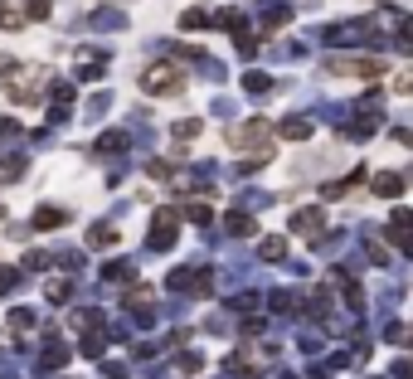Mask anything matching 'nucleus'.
<instances>
[{"mask_svg": "<svg viewBox=\"0 0 413 379\" xmlns=\"http://www.w3.org/2000/svg\"><path fill=\"white\" fill-rule=\"evenodd\" d=\"M258 224H253V214H229V234H238V238H248Z\"/></svg>", "mask_w": 413, "mask_h": 379, "instance_id": "ddd939ff", "label": "nucleus"}, {"mask_svg": "<svg viewBox=\"0 0 413 379\" xmlns=\"http://www.w3.org/2000/svg\"><path fill=\"white\" fill-rule=\"evenodd\" d=\"M205 24H209L205 10H185V15H180V29H205Z\"/></svg>", "mask_w": 413, "mask_h": 379, "instance_id": "dca6fc26", "label": "nucleus"}, {"mask_svg": "<svg viewBox=\"0 0 413 379\" xmlns=\"http://www.w3.org/2000/svg\"><path fill=\"white\" fill-rule=\"evenodd\" d=\"M29 321H34L29 311H10V331H29Z\"/></svg>", "mask_w": 413, "mask_h": 379, "instance_id": "412c9836", "label": "nucleus"}, {"mask_svg": "<svg viewBox=\"0 0 413 379\" xmlns=\"http://www.w3.org/2000/svg\"><path fill=\"white\" fill-rule=\"evenodd\" d=\"M331 73H360V78H375V73H384V64H379V59H331Z\"/></svg>", "mask_w": 413, "mask_h": 379, "instance_id": "39448f33", "label": "nucleus"}, {"mask_svg": "<svg viewBox=\"0 0 413 379\" xmlns=\"http://www.w3.org/2000/svg\"><path fill=\"white\" fill-rule=\"evenodd\" d=\"M258 253H263L268 263H282V258H287V238H263V248H258Z\"/></svg>", "mask_w": 413, "mask_h": 379, "instance_id": "9b49d317", "label": "nucleus"}, {"mask_svg": "<svg viewBox=\"0 0 413 379\" xmlns=\"http://www.w3.org/2000/svg\"><path fill=\"white\" fill-rule=\"evenodd\" d=\"M68 224V209H34V229H59Z\"/></svg>", "mask_w": 413, "mask_h": 379, "instance_id": "9d476101", "label": "nucleus"}, {"mask_svg": "<svg viewBox=\"0 0 413 379\" xmlns=\"http://www.w3.org/2000/svg\"><path fill=\"white\" fill-rule=\"evenodd\" d=\"M68 296H73V287H68V283H54V287H49V301H68Z\"/></svg>", "mask_w": 413, "mask_h": 379, "instance_id": "b1692460", "label": "nucleus"}, {"mask_svg": "<svg viewBox=\"0 0 413 379\" xmlns=\"http://www.w3.org/2000/svg\"><path fill=\"white\" fill-rule=\"evenodd\" d=\"M180 370H185V375H200L205 360H200V355H180Z\"/></svg>", "mask_w": 413, "mask_h": 379, "instance_id": "4be33fe9", "label": "nucleus"}, {"mask_svg": "<svg viewBox=\"0 0 413 379\" xmlns=\"http://www.w3.org/2000/svg\"><path fill=\"white\" fill-rule=\"evenodd\" d=\"M175 229H180V214L166 204V209H156V219H151V248H175Z\"/></svg>", "mask_w": 413, "mask_h": 379, "instance_id": "7ed1b4c3", "label": "nucleus"}, {"mask_svg": "<svg viewBox=\"0 0 413 379\" xmlns=\"http://www.w3.org/2000/svg\"><path fill=\"white\" fill-rule=\"evenodd\" d=\"M103 278H107V283H126V278H131V263H107Z\"/></svg>", "mask_w": 413, "mask_h": 379, "instance_id": "f3484780", "label": "nucleus"}, {"mask_svg": "<svg viewBox=\"0 0 413 379\" xmlns=\"http://www.w3.org/2000/svg\"><path fill=\"white\" fill-rule=\"evenodd\" d=\"M243 88H248V93H268V73H248Z\"/></svg>", "mask_w": 413, "mask_h": 379, "instance_id": "6ab92c4d", "label": "nucleus"}, {"mask_svg": "<svg viewBox=\"0 0 413 379\" xmlns=\"http://www.w3.org/2000/svg\"><path fill=\"white\" fill-rule=\"evenodd\" d=\"M185 219H190V224H209V204L205 199H190V204H185Z\"/></svg>", "mask_w": 413, "mask_h": 379, "instance_id": "4468645a", "label": "nucleus"}, {"mask_svg": "<svg viewBox=\"0 0 413 379\" xmlns=\"http://www.w3.org/2000/svg\"><path fill=\"white\" fill-rule=\"evenodd\" d=\"M229 146H233V151L258 146V156H273V122L253 117V122H243V127H229Z\"/></svg>", "mask_w": 413, "mask_h": 379, "instance_id": "f257e3e1", "label": "nucleus"}, {"mask_svg": "<svg viewBox=\"0 0 413 379\" xmlns=\"http://www.w3.org/2000/svg\"><path fill=\"white\" fill-rule=\"evenodd\" d=\"M200 136V117H185V122H175V141L185 146V141H195Z\"/></svg>", "mask_w": 413, "mask_h": 379, "instance_id": "f8f14e48", "label": "nucleus"}, {"mask_svg": "<svg viewBox=\"0 0 413 379\" xmlns=\"http://www.w3.org/2000/svg\"><path fill=\"white\" fill-rule=\"evenodd\" d=\"M15 287H20V273H15V268H0V296L15 292Z\"/></svg>", "mask_w": 413, "mask_h": 379, "instance_id": "a211bd4d", "label": "nucleus"}, {"mask_svg": "<svg viewBox=\"0 0 413 379\" xmlns=\"http://www.w3.org/2000/svg\"><path fill=\"white\" fill-rule=\"evenodd\" d=\"M399 190H404L399 176H379V180H375V194H384V199H389V194H399Z\"/></svg>", "mask_w": 413, "mask_h": 379, "instance_id": "2eb2a0df", "label": "nucleus"}, {"mask_svg": "<svg viewBox=\"0 0 413 379\" xmlns=\"http://www.w3.org/2000/svg\"><path fill=\"white\" fill-rule=\"evenodd\" d=\"M292 229H297V234H321V204H311V209H297Z\"/></svg>", "mask_w": 413, "mask_h": 379, "instance_id": "0eeeda50", "label": "nucleus"}, {"mask_svg": "<svg viewBox=\"0 0 413 379\" xmlns=\"http://www.w3.org/2000/svg\"><path fill=\"white\" fill-rule=\"evenodd\" d=\"M24 10H29V20H49V0H24Z\"/></svg>", "mask_w": 413, "mask_h": 379, "instance_id": "aec40b11", "label": "nucleus"}, {"mask_svg": "<svg viewBox=\"0 0 413 379\" xmlns=\"http://www.w3.org/2000/svg\"><path fill=\"white\" fill-rule=\"evenodd\" d=\"M277 131H282L287 141H307V136H311V122H307V117H287Z\"/></svg>", "mask_w": 413, "mask_h": 379, "instance_id": "6e6552de", "label": "nucleus"}, {"mask_svg": "<svg viewBox=\"0 0 413 379\" xmlns=\"http://www.w3.org/2000/svg\"><path fill=\"white\" fill-rule=\"evenodd\" d=\"M122 146H126V141H122V136H117V131H107L103 141H98V151H122Z\"/></svg>", "mask_w": 413, "mask_h": 379, "instance_id": "5701e85b", "label": "nucleus"}, {"mask_svg": "<svg viewBox=\"0 0 413 379\" xmlns=\"http://www.w3.org/2000/svg\"><path fill=\"white\" fill-rule=\"evenodd\" d=\"M24 24H29L24 0H0V29H24Z\"/></svg>", "mask_w": 413, "mask_h": 379, "instance_id": "423d86ee", "label": "nucleus"}, {"mask_svg": "<svg viewBox=\"0 0 413 379\" xmlns=\"http://www.w3.org/2000/svg\"><path fill=\"white\" fill-rule=\"evenodd\" d=\"M171 283L180 287V292H195V296H209V292H214V287H209V268H200V273H195V268H180Z\"/></svg>", "mask_w": 413, "mask_h": 379, "instance_id": "20e7f679", "label": "nucleus"}, {"mask_svg": "<svg viewBox=\"0 0 413 379\" xmlns=\"http://www.w3.org/2000/svg\"><path fill=\"white\" fill-rule=\"evenodd\" d=\"M88 243H93V248H112V243H117V224H93V229H88Z\"/></svg>", "mask_w": 413, "mask_h": 379, "instance_id": "1a4fd4ad", "label": "nucleus"}, {"mask_svg": "<svg viewBox=\"0 0 413 379\" xmlns=\"http://www.w3.org/2000/svg\"><path fill=\"white\" fill-rule=\"evenodd\" d=\"M141 88H146V93H161V97L180 93V88H185V69H180V64H151V69L141 73Z\"/></svg>", "mask_w": 413, "mask_h": 379, "instance_id": "f03ea898", "label": "nucleus"}, {"mask_svg": "<svg viewBox=\"0 0 413 379\" xmlns=\"http://www.w3.org/2000/svg\"><path fill=\"white\" fill-rule=\"evenodd\" d=\"M394 88H399V93H409V97H413V69H409V73H399V83H394Z\"/></svg>", "mask_w": 413, "mask_h": 379, "instance_id": "393cba45", "label": "nucleus"}]
</instances>
